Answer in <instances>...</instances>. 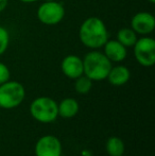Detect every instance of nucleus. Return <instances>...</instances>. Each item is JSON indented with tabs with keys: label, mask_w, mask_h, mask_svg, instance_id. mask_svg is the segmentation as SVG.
Wrapping results in <instances>:
<instances>
[{
	"label": "nucleus",
	"mask_w": 155,
	"mask_h": 156,
	"mask_svg": "<svg viewBox=\"0 0 155 156\" xmlns=\"http://www.w3.org/2000/svg\"><path fill=\"white\" fill-rule=\"evenodd\" d=\"M79 38L83 46L91 50L102 48L108 39L106 25L99 17H88L79 29Z\"/></svg>",
	"instance_id": "1"
},
{
	"label": "nucleus",
	"mask_w": 155,
	"mask_h": 156,
	"mask_svg": "<svg viewBox=\"0 0 155 156\" xmlns=\"http://www.w3.org/2000/svg\"><path fill=\"white\" fill-rule=\"evenodd\" d=\"M83 72L91 81H103L106 79L113 63L104 55L103 52L91 50L84 56Z\"/></svg>",
	"instance_id": "2"
},
{
	"label": "nucleus",
	"mask_w": 155,
	"mask_h": 156,
	"mask_svg": "<svg viewBox=\"0 0 155 156\" xmlns=\"http://www.w3.org/2000/svg\"><path fill=\"white\" fill-rule=\"evenodd\" d=\"M30 114L36 121L51 123L58 117V103L50 97H38L32 101Z\"/></svg>",
	"instance_id": "3"
},
{
	"label": "nucleus",
	"mask_w": 155,
	"mask_h": 156,
	"mask_svg": "<svg viewBox=\"0 0 155 156\" xmlns=\"http://www.w3.org/2000/svg\"><path fill=\"white\" fill-rule=\"evenodd\" d=\"M26 89L21 83L17 81H6L0 85V107L3 109H12L19 106L25 100Z\"/></svg>",
	"instance_id": "4"
},
{
	"label": "nucleus",
	"mask_w": 155,
	"mask_h": 156,
	"mask_svg": "<svg viewBox=\"0 0 155 156\" xmlns=\"http://www.w3.org/2000/svg\"><path fill=\"white\" fill-rule=\"evenodd\" d=\"M133 53L137 63L143 67H152L155 64V41L152 37H138L133 46Z\"/></svg>",
	"instance_id": "5"
},
{
	"label": "nucleus",
	"mask_w": 155,
	"mask_h": 156,
	"mask_svg": "<svg viewBox=\"0 0 155 156\" xmlns=\"http://www.w3.org/2000/svg\"><path fill=\"white\" fill-rule=\"evenodd\" d=\"M65 17V9L62 3L54 1H44L37 9V18L46 26L60 23Z\"/></svg>",
	"instance_id": "6"
},
{
	"label": "nucleus",
	"mask_w": 155,
	"mask_h": 156,
	"mask_svg": "<svg viewBox=\"0 0 155 156\" xmlns=\"http://www.w3.org/2000/svg\"><path fill=\"white\" fill-rule=\"evenodd\" d=\"M63 147L62 142L53 135L41 136L36 141L35 155L36 156H61Z\"/></svg>",
	"instance_id": "7"
},
{
	"label": "nucleus",
	"mask_w": 155,
	"mask_h": 156,
	"mask_svg": "<svg viewBox=\"0 0 155 156\" xmlns=\"http://www.w3.org/2000/svg\"><path fill=\"white\" fill-rule=\"evenodd\" d=\"M131 28L137 35L146 36L151 34L155 29V18L149 12H138L131 19Z\"/></svg>",
	"instance_id": "8"
},
{
	"label": "nucleus",
	"mask_w": 155,
	"mask_h": 156,
	"mask_svg": "<svg viewBox=\"0 0 155 156\" xmlns=\"http://www.w3.org/2000/svg\"><path fill=\"white\" fill-rule=\"evenodd\" d=\"M61 69L65 76L76 80L84 74L83 72V60L75 54H69L63 58L61 63Z\"/></svg>",
	"instance_id": "9"
},
{
	"label": "nucleus",
	"mask_w": 155,
	"mask_h": 156,
	"mask_svg": "<svg viewBox=\"0 0 155 156\" xmlns=\"http://www.w3.org/2000/svg\"><path fill=\"white\" fill-rule=\"evenodd\" d=\"M103 53L112 63H121L126 58L128 50L117 39H107L104 46Z\"/></svg>",
	"instance_id": "10"
},
{
	"label": "nucleus",
	"mask_w": 155,
	"mask_h": 156,
	"mask_svg": "<svg viewBox=\"0 0 155 156\" xmlns=\"http://www.w3.org/2000/svg\"><path fill=\"white\" fill-rule=\"evenodd\" d=\"M130 78H131L130 69L126 66L117 65V66H112L107 76H106V80L113 86H122V85L126 84L130 81Z\"/></svg>",
	"instance_id": "11"
},
{
	"label": "nucleus",
	"mask_w": 155,
	"mask_h": 156,
	"mask_svg": "<svg viewBox=\"0 0 155 156\" xmlns=\"http://www.w3.org/2000/svg\"><path fill=\"white\" fill-rule=\"evenodd\" d=\"M80 105L79 102L73 98H65L58 104V116L65 119L73 118L79 113Z\"/></svg>",
	"instance_id": "12"
},
{
	"label": "nucleus",
	"mask_w": 155,
	"mask_h": 156,
	"mask_svg": "<svg viewBox=\"0 0 155 156\" xmlns=\"http://www.w3.org/2000/svg\"><path fill=\"white\" fill-rule=\"evenodd\" d=\"M117 41L126 48H132L138 39L137 33L132 28H122L117 32Z\"/></svg>",
	"instance_id": "13"
},
{
	"label": "nucleus",
	"mask_w": 155,
	"mask_h": 156,
	"mask_svg": "<svg viewBox=\"0 0 155 156\" xmlns=\"http://www.w3.org/2000/svg\"><path fill=\"white\" fill-rule=\"evenodd\" d=\"M124 142L121 138L117 136H112L106 140L105 150L110 156H120L124 154Z\"/></svg>",
	"instance_id": "14"
},
{
	"label": "nucleus",
	"mask_w": 155,
	"mask_h": 156,
	"mask_svg": "<svg viewBox=\"0 0 155 156\" xmlns=\"http://www.w3.org/2000/svg\"><path fill=\"white\" fill-rule=\"evenodd\" d=\"M93 82L85 74H82L75 80V90L80 94H86L91 90Z\"/></svg>",
	"instance_id": "15"
},
{
	"label": "nucleus",
	"mask_w": 155,
	"mask_h": 156,
	"mask_svg": "<svg viewBox=\"0 0 155 156\" xmlns=\"http://www.w3.org/2000/svg\"><path fill=\"white\" fill-rule=\"evenodd\" d=\"M10 33L4 27L0 26V55L5 53L10 46Z\"/></svg>",
	"instance_id": "16"
},
{
	"label": "nucleus",
	"mask_w": 155,
	"mask_h": 156,
	"mask_svg": "<svg viewBox=\"0 0 155 156\" xmlns=\"http://www.w3.org/2000/svg\"><path fill=\"white\" fill-rule=\"evenodd\" d=\"M11 78V71L5 64L0 62V85L5 83Z\"/></svg>",
	"instance_id": "17"
},
{
	"label": "nucleus",
	"mask_w": 155,
	"mask_h": 156,
	"mask_svg": "<svg viewBox=\"0 0 155 156\" xmlns=\"http://www.w3.org/2000/svg\"><path fill=\"white\" fill-rule=\"evenodd\" d=\"M9 4V0H0V13H2L6 9Z\"/></svg>",
	"instance_id": "18"
},
{
	"label": "nucleus",
	"mask_w": 155,
	"mask_h": 156,
	"mask_svg": "<svg viewBox=\"0 0 155 156\" xmlns=\"http://www.w3.org/2000/svg\"><path fill=\"white\" fill-rule=\"evenodd\" d=\"M19 1H21L23 3H34L38 0H19Z\"/></svg>",
	"instance_id": "19"
},
{
	"label": "nucleus",
	"mask_w": 155,
	"mask_h": 156,
	"mask_svg": "<svg viewBox=\"0 0 155 156\" xmlns=\"http://www.w3.org/2000/svg\"><path fill=\"white\" fill-rule=\"evenodd\" d=\"M147 1H149L150 3H154V2H155V0H147Z\"/></svg>",
	"instance_id": "20"
},
{
	"label": "nucleus",
	"mask_w": 155,
	"mask_h": 156,
	"mask_svg": "<svg viewBox=\"0 0 155 156\" xmlns=\"http://www.w3.org/2000/svg\"><path fill=\"white\" fill-rule=\"evenodd\" d=\"M44 1H54V0H44Z\"/></svg>",
	"instance_id": "21"
},
{
	"label": "nucleus",
	"mask_w": 155,
	"mask_h": 156,
	"mask_svg": "<svg viewBox=\"0 0 155 156\" xmlns=\"http://www.w3.org/2000/svg\"><path fill=\"white\" fill-rule=\"evenodd\" d=\"M120 156H124V155H120Z\"/></svg>",
	"instance_id": "22"
}]
</instances>
